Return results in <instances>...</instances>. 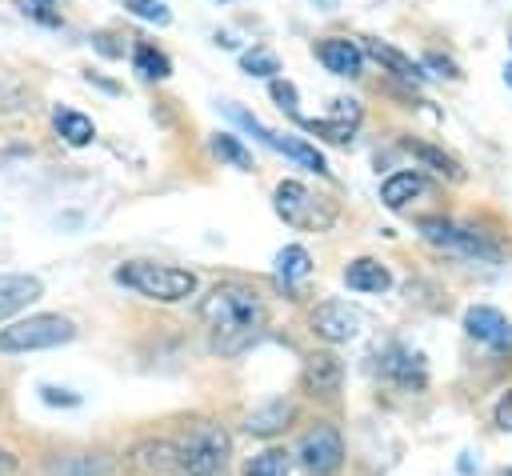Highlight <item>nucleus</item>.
Wrapping results in <instances>:
<instances>
[{"label": "nucleus", "mask_w": 512, "mask_h": 476, "mask_svg": "<svg viewBox=\"0 0 512 476\" xmlns=\"http://www.w3.org/2000/svg\"><path fill=\"white\" fill-rule=\"evenodd\" d=\"M200 320L212 332V348L220 356H236L248 344H256V336L268 324V312H264V300L252 288H244L236 280H224L200 300Z\"/></svg>", "instance_id": "nucleus-1"}, {"label": "nucleus", "mask_w": 512, "mask_h": 476, "mask_svg": "<svg viewBox=\"0 0 512 476\" xmlns=\"http://www.w3.org/2000/svg\"><path fill=\"white\" fill-rule=\"evenodd\" d=\"M112 276H116V284H124L148 300H160V304H180L196 292V276L188 268H172V264H156V260H128Z\"/></svg>", "instance_id": "nucleus-2"}, {"label": "nucleus", "mask_w": 512, "mask_h": 476, "mask_svg": "<svg viewBox=\"0 0 512 476\" xmlns=\"http://www.w3.org/2000/svg\"><path fill=\"white\" fill-rule=\"evenodd\" d=\"M76 336V324L60 312H32L12 320L8 328H0V352L16 356V352H40V348H60Z\"/></svg>", "instance_id": "nucleus-3"}, {"label": "nucleus", "mask_w": 512, "mask_h": 476, "mask_svg": "<svg viewBox=\"0 0 512 476\" xmlns=\"http://www.w3.org/2000/svg\"><path fill=\"white\" fill-rule=\"evenodd\" d=\"M272 208L284 224L308 228V232H328L336 224V204L324 196H312L300 180H280L272 192Z\"/></svg>", "instance_id": "nucleus-4"}, {"label": "nucleus", "mask_w": 512, "mask_h": 476, "mask_svg": "<svg viewBox=\"0 0 512 476\" xmlns=\"http://www.w3.org/2000/svg\"><path fill=\"white\" fill-rule=\"evenodd\" d=\"M228 452H232L228 432L220 424H200L176 448V464L184 468V476H220L228 464Z\"/></svg>", "instance_id": "nucleus-5"}, {"label": "nucleus", "mask_w": 512, "mask_h": 476, "mask_svg": "<svg viewBox=\"0 0 512 476\" xmlns=\"http://www.w3.org/2000/svg\"><path fill=\"white\" fill-rule=\"evenodd\" d=\"M420 232H424V240H432V244H440L448 252H460L468 260H500V248L488 244L484 232H476L468 224H452L444 216H424L420 220Z\"/></svg>", "instance_id": "nucleus-6"}, {"label": "nucleus", "mask_w": 512, "mask_h": 476, "mask_svg": "<svg viewBox=\"0 0 512 476\" xmlns=\"http://www.w3.org/2000/svg\"><path fill=\"white\" fill-rule=\"evenodd\" d=\"M228 116H232L236 124H244L260 144H268V148L284 152L288 160H296L300 168H308V172H316V176H328V160H324L312 144H304V140H296V136H276V132H272V128H264L252 112H244V108H236V104H228Z\"/></svg>", "instance_id": "nucleus-7"}, {"label": "nucleus", "mask_w": 512, "mask_h": 476, "mask_svg": "<svg viewBox=\"0 0 512 476\" xmlns=\"http://www.w3.org/2000/svg\"><path fill=\"white\" fill-rule=\"evenodd\" d=\"M296 456H300V464H304L308 472L332 476V472L344 464V440H340V432H336L332 424H316V428L304 432Z\"/></svg>", "instance_id": "nucleus-8"}, {"label": "nucleus", "mask_w": 512, "mask_h": 476, "mask_svg": "<svg viewBox=\"0 0 512 476\" xmlns=\"http://www.w3.org/2000/svg\"><path fill=\"white\" fill-rule=\"evenodd\" d=\"M312 332L328 344H348L360 332V312L344 300H324L312 308Z\"/></svg>", "instance_id": "nucleus-9"}, {"label": "nucleus", "mask_w": 512, "mask_h": 476, "mask_svg": "<svg viewBox=\"0 0 512 476\" xmlns=\"http://www.w3.org/2000/svg\"><path fill=\"white\" fill-rule=\"evenodd\" d=\"M464 328L472 340L488 344V348H508L512 352V320L500 312V308H488V304H472L464 312Z\"/></svg>", "instance_id": "nucleus-10"}, {"label": "nucleus", "mask_w": 512, "mask_h": 476, "mask_svg": "<svg viewBox=\"0 0 512 476\" xmlns=\"http://www.w3.org/2000/svg\"><path fill=\"white\" fill-rule=\"evenodd\" d=\"M360 52L364 56H372L376 64H384L396 80H408V84H424V64H416L408 52H400V48H392L388 40H376V36H364V44H360Z\"/></svg>", "instance_id": "nucleus-11"}, {"label": "nucleus", "mask_w": 512, "mask_h": 476, "mask_svg": "<svg viewBox=\"0 0 512 476\" xmlns=\"http://www.w3.org/2000/svg\"><path fill=\"white\" fill-rule=\"evenodd\" d=\"M44 296V284L40 276H28V272H0V320L16 316L20 308H28L32 300Z\"/></svg>", "instance_id": "nucleus-12"}, {"label": "nucleus", "mask_w": 512, "mask_h": 476, "mask_svg": "<svg viewBox=\"0 0 512 476\" xmlns=\"http://www.w3.org/2000/svg\"><path fill=\"white\" fill-rule=\"evenodd\" d=\"M316 56H320V64H324L332 76H360V68H364V52H360V44H352L348 36H328V40H320V44H316Z\"/></svg>", "instance_id": "nucleus-13"}, {"label": "nucleus", "mask_w": 512, "mask_h": 476, "mask_svg": "<svg viewBox=\"0 0 512 476\" xmlns=\"http://www.w3.org/2000/svg\"><path fill=\"white\" fill-rule=\"evenodd\" d=\"M300 384H304V392H312V396H336V392H340V360H336L332 352L308 356Z\"/></svg>", "instance_id": "nucleus-14"}, {"label": "nucleus", "mask_w": 512, "mask_h": 476, "mask_svg": "<svg viewBox=\"0 0 512 476\" xmlns=\"http://www.w3.org/2000/svg\"><path fill=\"white\" fill-rule=\"evenodd\" d=\"M344 284L352 292H388L392 288V272L380 260H372V256H356L344 268Z\"/></svg>", "instance_id": "nucleus-15"}, {"label": "nucleus", "mask_w": 512, "mask_h": 476, "mask_svg": "<svg viewBox=\"0 0 512 476\" xmlns=\"http://www.w3.org/2000/svg\"><path fill=\"white\" fill-rule=\"evenodd\" d=\"M424 188H428V180H424L416 168H404V172H392V176L380 184V200H384V208L400 212V208H408V200L424 196Z\"/></svg>", "instance_id": "nucleus-16"}, {"label": "nucleus", "mask_w": 512, "mask_h": 476, "mask_svg": "<svg viewBox=\"0 0 512 476\" xmlns=\"http://www.w3.org/2000/svg\"><path fill=\"white\" fill-rule=\"evenodd\" d=\"M384 376H392L396 384H404V388H420L424 384V364H420V356L416 352H408V348H400V344H392L388 352H384Z\"/></svg>", "instance_id": "nucleus-17"}, {"label": "nucleus", "mask_w": 512, "mask_h": 476, "mask_svg": "<svg viewBox=\"0 0 512 476\" xmlns=\"http://www.w3.org/2000/svg\"><path fill=\"white\" fill-rule=\"evenodd\" d=\"M128 464L136 472H168L176 464V448L168 440H144V444H136L128 452Z\"/></svg>", "instance_id": "nucleus-18"}, {"label": "nucleus", "mask_w": 512, "mask_h": 476, "mask_svg": "<svg viewBox=\"0 0 512 476\" xmlns=\"http://www.w3.org/2000/svg\"><path fill=\"white\" fill-rule=\"evenodd\" d=\"M288 420H292V404H284V400H268V404H260V408L248 412L244 428H248L252 436H272V432L288 428Z\"/></svg>", "instance_id": "nucleus-19"}, {"label": "nucleus", "mask_w": 512, "mask_h": 476, "mask_svg": "<svg viewBox=\"0 0 512 476\" xmlns=\"http://www.w3.org/2000/svg\"><path fill=\"white\" fill-rule=\"evenodd\" d=\"M52 124H56V132L64 136V144H72V148H84V144H92V136H96V124H92L84 112H76V108H56V112H52Z\"/></svg>", "instance_id": "nucleus-20"}, {"label": "nucleus", "mask_w": 512, "mask_h": 476, "mask_svg": "<svg viewBox=\"0 0 512 476\" xmlns=\"http://www.w3.org/2000/svg\"><path fill=\"white\" fill-rule=\"evenodd\" d=\"M404 148H408L424 168H432L436 176H448V180H460V176H464V168H460L444 148H432V144H424V140H404Z\"/></svg>", "instance_id": "nucleus-21"}, {"label": "nucleus", "mask_w": 512, "mask_h": 476, "mask_svg": "<svg viewBox=\"0 0 512 476\" xmlns=\"http://www.w3.org/2000/svg\"><path fill=\"white\" fill-rule=\"evenodd\" d=\"M132 68L144 76V80H168L172 76V60L164 52H156L152 44H136L132 48Z\"/></svg>", "instance_id": "nucleus-22"}, {"label": "nucleus", "mask_w": 512, "mask_h": 476, "mask_svg": "<svg viewBox=\"0 0 512 476\" xmlns=\"http://www.w3.org/2000/svg\"><path fill=\"white\" fill-rule=\"evenodd\" d=\"M308 272H312V256H308L300 244H288V248L276 252V276H280L284 284H296V280H304Z\"/></svg>", "instance_id": "nucleus-23"}, {"label": "nucleus", "mask_w": 512, "mask_h": 476, "mask_svg": "<svg viewBox=\"0 0 512 476\" xmlns=\"http://www.w3.org/2000/svg\"><path fill=\"white\" fill-rule=\"evenodd\" d=\"M244 476H292V456L280 452V448H268V452H260V456L248 460Z\"/></svg>", "instance_id": "nucleus-24"}, {"label": "nucleus", "mask_w": 512, "mask_h": 476, "mask_svg": "<svg viewBox=\"0 0 512 476\" xmlns=\"http://www.w3.org/2000/svg\"><path fill=\"white\" fill-rule=\"evenodd\" d=\"M212 152L220 156V160H228L232 168H240V172H248L252 168V156H248V148L232 136V132H216L212 136Z\"/></svg>", "instance_id": "nucleus-25"}, {"label": "nucleus", "mask_w": 512, "mask_h": 476, "mask_svg": "<svg viewBox=\"0 0 512 476\" xmlns=\"http://www.w3.org/2000/svg\"><path fill=\"white\" fill-rule=\"evenodd\" d=\"M240 68H244L248 76H264V80H276V72H280V60H276L268 48H252V52H244V56H240Z\"/></svg>", "instance_id": "nucleus-26"}, {"label": "nucleus", "mask_w": 512, "mask_h": 476, "mask_svg": "<svg viewBox=\"0 0 512 476\" xmlns=\"http://www.w3.org/2000/svg\"><path fill=\"white\" fill-rule=\"evenodd\" d=\"M308 132H316V136H324V140H332V144H348L352 140V132H356V124H344V120H300Z\"/></svg>", "instance_id": "nucleus-27"}, {"label": "nucleus", "mask_w": 512, "mask_h": 476, "mask_svg": "<svg viewBox=\"0 0 512 476\" xmlns=\"http://www.w3.org/2000/svg\"><path fill=\"white\" fill-rule=\"evenodd\" d=\"M124 8L132 16H140V20H148V24H168L172 20V12H168L164 0H124Z\"/></svg>", "instance_id": "nucleus-28"}, {"label": "nucleus", "mask_w": 512, "mask_h": 476, "mask_svg": "<svg viewBox=\"0 0 512 476\" xmlns=\"http://www.w3.org/2000/svg\"><path fill=\"white\" fill-rule=\"evenodd\" d=\"M268 92H272V100L288 112V116H300V92H296V84L292 80H268Z\"/></svg>", "instance_id": "nucleus-29"}, {"label": "nucleus", "mask_w": 512, "mask_h": 476, "mask_svg": "<svg viewBox=\"0 0 512 476\" xmlns=\"http://www.w3.org/2000/svg\"><path fill=\"white\" fill-rule=\"evenodd\" d=\"M20 12L40 24H60V0H20Z\"/></svg>", "instance_id": "nucleus-30"}, {"label": "nucleus", "mask_w": 512, "mask_h": 476, "mask_svg": "<svg viewBox=\"0 0 512 476\" xmlns=\"http://www.w3.org/2000/svg\"><path fill=\"white\" fill-rule=\"evenodd\" d=\"M24 104H28V96H24V88L0 76V112H24Z\"/></svg>", "instance_id": "nucleus-31"}, {"label": "nucleus", "mask_w": 512, "mask_h": 476, "mask_svg": "<svg viewBox=\"0 0 512 476\" xmlns=\"http://www.w3.org/2000/svg\"><path fill=\"white\" fill-rule=\"evenodd\" d=\"M424 64H428V68H436V76L460 80V68H456V60H448V56H440V52H428V56H424Z\"/></svg>", "instance_id": "nucleus-32"}, {"label": "nucleus", "mask_w": 512, "mask_h": 476, "mask_svg": "<svg viewBox=\"0 0 512 476\" xmlns=\"http://www.w3.org/2000/svg\"><path fill=\"white\" fill-rule=\"evenodd\" d=\"M496 428L500 432H512V392H504L496 400Z\"/></svg>", "instance_id": "nucleus-33"}, {"label": "nucleus", "mask_w": 512, "mask_h": 476, "mask_svg": "<svg viewBox=\"0 0 512 476\" xmlns=\"http://www.w3.org/2000/svg\"><path fill=\"white\" fill-rule=\"evenodd\" d=\"M40 396H44V404H76V400H80V396H72V392H64V388H52V384H44Z\"/></svg>", "instance_id": "nucleus-34"}, {"label": "nucleus", "mask_w": 512, "mask_h": 476, "mask_svg": "<svg viewBox=\"0 0 512 476\" xmlns=\"http://www.w3.org/2000/svg\"><path fill=\"white\" fill-rule=\"evenodd\" d=\"M12 468H16V456L0 448V476H4V472H12Z\"/></svg>", "instance_id": "nucleus-35"}, {"label": "nucleus", "mask_w": 512, "mask_h": 476, "mask_svg": "<svg viewBox=\"0 0 512 476\" xmlns=\"http://www.w3.org/2000/svg\"><path fill=\"white\" fill-rule=\"evenodd\" d=\"M504 84H508V88H512V64H508V68H504Z\"/></svg>", "instance_id": "nucleus-36"}, {"label": "nucleus", "mask_w": 512, "mask_h": 476, "mask_svg": "<svg viewBox=\"0 0 512 476\" xmlns=\"http://www.w3.org/2000/svg\"><path fill=\"white\" fill-rule=\"evenodd\" d=\"M316 4H320V8H332V4H336V0H316Z\"/></svg>", "instance_id": "nucleus-37"}, {"label": "nucleus", "mask_w": 512, "mask_h": 476, "mask_svg": "<svg viewBox=\"0 0 512 476\" xmlns=\"http://www.w3.org/2000/svg\"><path fill=\"white\" fill-rule=\"evenodd\" d=\"M504 476H512V468H508V472H504Z\"/></svg>", "instance_id": "nucleus-38"}]
</instances>
